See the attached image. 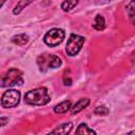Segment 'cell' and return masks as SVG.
Segmentation results:
<instances>
[{"label": "cell", "mask_w": 135, "mask_h": 135, "mask_svg": "<svg viewBox=\"0 0 135 135\" xmlns=\"http://www.w3.org/2000/svg\"><path fill=\"white\" fill-rule=\"evenodd\" d=\"M50 100L51 96L46 88H37L24 95V102L31 105H45Z\"/></svg>", "instance_id": "1"}, {"label": "cell", "mask_w": 135, "mask_h": 135, "mask_svg": "<svg viewBox=\"0 0 135 135\" xmlns=\"http://www.w3.org/2000/svg\"><path fill=\"white\" fill-rule=\"evenodd\" d=\"M37 63H38V66L40 69V71L42 72H45L50 69H57L61 65V59L54 55V54H47V53H44L40 56H38L37 58Z\"/></svg>", "instance_id": "2"}, {"label": "cell", "mask_w": 135, "mask_h": 135, "mask_svg": "<svg viewBox=\"0 0 135 135\" xmlns=\"http://www.w3.org/2000/svg\"><path fill=\"white\" fill-rule=\"evenodd\" d=\"M22 83H23L22 72L18 69H9L1 80L2 88L13 86V85H21Z\"/></svg>", "instance_id": "3"}, {"label": "cell", "mask_w": 135, "mask_h": 135, "mask_svg": "<svg viewBox=\"0 0 135 135\" xmlns=\"http://www.w3.org/2000/svg\"><path fill=\"white\" fill-rule=\"evenodd\" d=\"M83 43H84V37L77 35V34H71L68 39L66 46H65L66 54L69 56H75L76 54H78Z\"/></svg>", "instance_id": "4"}, {"label": "cell", "mask_w": 135, "mask_h": 135, "mask_svg": "<svg viewBox=\"0 0 135 135\" xmlns=\"http://www.w3.org/2000/svg\"><path fill=\"white\" fill-rule=\"evenodd\" d=\"M65 34L64 31L61 28H52L43 37V41L46 45L53 47L58 44H60L64 40Z\"/></svg>", "instance_id": "5"}, {"label": "cell", "mask_w": 135, "mask_h": 135, "mask_svg": "<svg viewBox=\"0 0 135 135\" xmlns=\"http://www.w3.org/2000/svg\"><path fill=\"white\" fill-rule=\"evenodd\" d=\"M20 101V92L17 90H8L1 97V105L3 108H14Z\"/></svg>", "instance_id": "6"}, {"label": "cell", "mask_w": 135, "mask_h": 135, "mask_svg": "<svg viewBox=\"0 0 135 135\" xmlns=\"http://www.w3.org/2000/svg\"><path fill=\"white\" fill-rule=\"evenodd\" d=\"M89 104H90V99H88V98H82V99L78 100V101L74 104V107L72 108L71 113H72L73 115L76 114V113H79V112L82 111L84 108H86Z\"/></svg>", "instance_id": "7"}, {"label": "cell", "mask_w": 135, "mask_h": 135, "mask_svg": "<svg viewBox=\"0 0 135 135\" xmlns=\"http://www.w3.org/2000/svg\"><path fill=\"white\" fill-rule=\"evenodd\" d=\"M71 105H72V102L70 100L62 101L54 108V112L57 114H63V113L68 112L69 110H71Z\"/></svg>", "instance_id": "8"}, {"label": "cell", "mask_w": 135, "mask_h": 135, "mask_svg": "<svg viewBox=\"0 0 135 135\" xmlns=\"http://www.w3.org/2000/svg\"><path fill=\"white\" fill-rule=\"evenodd\" d=\"M72 127H73L72 122H66V123L61 124V126L58 127L57 129L53 130L51 133H52V134H61V135H65V134H68V133L71 132Z\"/></svg>", "instance_id": "9"}, {"label": "cell", "mask_w": 135, "mask_h": 135, "mask_svg": "<svg viewBox=\"0 0 135 135\" xmlns=\"http://www.w3.org/2000/svg\"><path fill=\"white\" fill-rule=\"evenodd\" d=\"M30 38L27 35L25 34H19V35H15L13 38H12V42H14L15 44L17 45H24L28 42Z\"/></svg>", "instance_id": "10"}, {"label": "cell", "mask_w": 135, "mask_h": 135, "mask_svg": "<svg viewBox=\"0 0 135 135\" xmlns=\"http://www.w3.org/2000/svg\"><path fill=\"white\" fill-rule=\"evenodd\" d=\"M93 27L95 30H97V31H102L105 27V21H104V18L101 15H97L95 17V21L93 23Z\"/></svg>", "instance_id": "11"}, {"label": "cell", "mask_w": 135, "mask_h": 135, "mask_svg": "<svg viewBox=\"0 0 135 135\" xmlns=\"http://www.w3.org/2000/svg\"><path fill=\"white\" fill-rule=\"evenodd\" d=\"M78 2H79V0H64L61 3V8L64 12H70L78 4Z\"/></svg>", "instance_id": "12"}, {"label": "cell", "mask_w": 135, "mask_h": 135, "mask_svg": "<svg viewBox=\"0 0 135 135\" xmlns=\"http://www.w3.org/2000/svg\"><path fill=\"white\" fill-rule=\"evenodd\" d=\"M76 134H96V132L92 129H90L88 127V124L85 123H80L78 126V128L76 129Z\"/></svg>", "instance_id": "13"}, {"label": "cell", "mask_w": 135, "mask_h": 135, "mask_svg": "<svg viewBox=\"0 0 135 135\" xmlns=\"http://www.w3.org/2000/svg\"><path fill=\"white\" fill-rule=\"evenodd\" d=\"M34 0H20L17 4H16V6H15V8L13 9V13L15 14V15H17V14H19L25 6H27L30 3H32Z\"/></svg>", "instance_id": "14"}, {"label": "cell", "mask_w": 135, "mask_h": 135, "mask_svg": "<svg viewBox=\"0 0 135 135\" xmlns=\"http://www.w3.org/2000/svg\"><path fill=\"white\" fill-rule=\"evenodd\" d=\"M94 113L96 115H99V116H103V115H107L109 114V110L108 108H105L104 105H101V107H97L94 111Z\"/></svg>", "instance_id": "15"}, {"label": "cell", "mask_w": 135, "mask_h": 135, "mask_svg": "<svg viewBox=\"0 0 135 135\" xmlns=\"http://www.w3.org/2000/svg\"><path fill=\"white\" fill-rule=\"evenodd\" d=\"M127 13L129 17L135 15V0H131V2L127 5Z\"/></svg>", "instance_id": "16"}, {"label": "cell", "mask_w": 135, "mask_h": 135, "mask_svg": "<svg viewBox=\"0 0 135 135\" xmlns=\"http://www.w3.org/2000/svg\"><path fill=\"white\" fill-rule=\"evenodd\" d=\"M63 82H64L65 85H71V84H72V80H71V78H69V79L64 78V79H63Z\"/></svg>", "instance_id": "17"}, {"label": "cell", "mask_w": 135, "mask_h": 135, "mask_svg": "<svg viewBox=\"0 0 135 135\" xmlns=\"http://www.w3.org/2000/svg\"><path fill=\"white\" fill-rule=\"evenodd\" d=\"M129 19H130V22H131L133 25H135V15L130 16V17H129Z\"/></svg>", "instance_id": "18"}, {"label": "cell", "mask_w": 135, "mask_h": 135, "mask_svg": "<svg viewBox=\"0 0 135 135\" xmlns=\"http://www.w3.org/2000/svg\"><path fill=\"white\" fill-rule=\"evenodd\" d=\"M5 122H6V119H5V117H2V118H1V127H4Z\"/></svg>", "instance_id": "19"}, {"label": "cell", "mask_w": 135, "mask_h": 135, "mask_svg": "<svg viewBox=\"0 0 135 135\" xmlns=\"http://www.w3.org/2000/svg\"><path fill=\"white\" fill-rule=\"evenodd\" d=\"M4 2H5V0H1V6L4 4Z\"/></svg>", "instance_id": "20"}, {"label": "cell", "mask_w": 135, "mask_h": 135, "mask_svg": "<svg viewBox=\"0 0 135 135\" xmlns=\"http://www.w3.org/2000/svg\"><path fill=\"white\" fill-rule=\"evenodd\" d=\"M133 60L135 61V53H134V57H133Z\"/></svg>", "instance_id": "21"}]
</instances>
